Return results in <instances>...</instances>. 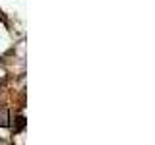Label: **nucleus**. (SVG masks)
Masks as SVG:
<instances>
[{"label":"nucleus","instance_id":"1","mask_svg":"<svg viewBox=\"0 0 155 145\" xmlns=\"http://www.w3.org/2000/svg\"><path fill=\"white\" fill-rule=\"evenodd\" d=\"M25 128V118H18V126H14V130H16V132H19V130H23Z\"/></svg>","mask_w":155,"mask_h":145},{"label":"nucleus","instance_id":"2","mask_svg":"<svg viewBox=\"0 0 155 145\" xmlns=\"http://www.w3.org/2000/svg\"><path fill=\"white\" fill-rule=\"evenodd\" d=\"M4 124H8V112H6V110L0 112V126H4Z\"/></svg>","mask_w":155,"mask_h":145}]
</instances>
